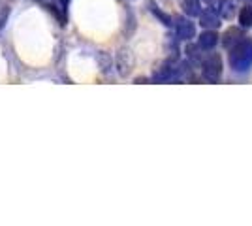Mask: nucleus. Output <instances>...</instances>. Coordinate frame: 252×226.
Wrapping results in <instances>:
<instances>
[{"instance_id":"39448f33","label":"nucleus","mask_w":252,"mask_h":226,"mask_svg":"<svg viewBox=\"0 0 252 226\" xmlns=\"http://www.w3.org/2000/svg\"><path fill=\"white\" fill-rule=\"evenodd\" d=\"M200 21L201 27H207V29H219L220 27V17L217 15V10L209 6L205 11H200Z\"/></svg>"},{"instance_id":"0eeeda50","label":"nucleus","mask_w":252,"mask_h":226,"mask_svg":"<svg viewBox=\"0 0 252 226\" xmlns=\"http://www.w3.org/2000/svg\"><path fill=\"white\" fill-rule=\"evenodd\" d=\"M179 4H181V8L183 11L189 15V17H196V15H200V0H179Z\"/></svg>"},{"instance_id":"f257e3e1","label":"nucleus","mask_w":252,"mask_h":226,"mask_svg":"<svg viewBox=\"0 0 252 226\" xmlns=\"http://www.w3.org/2000/svg\"><path fill=\"white\" fill-rule=\"evenodd\" d=\"M230 66L235 74H245L252 68V40L241 38L230 49Z\"/></svg>"},{"instance_id":"ddd939ff","label":"nucleus","mask_w":252,"mask_h":226,"mask_svg":"<svg viewBox=\"0 0 252 226\" xmlns=\"http://www.w3.org/2000/svg\"><path fill=\"white\" fill-rule=\"evenodd\" d=\"M61 2V6H63V10H66L68 8V4H70V0H59Z\"/></svg>"},{"instance_id":"4468645a","label":"nucleus","mask_w":252,"mask_h":226,"mask_svg":"<svg viewBox=\"0 0 252 226\" xmlns=\"http://www.w3.org/2000/svg\"><path fill=\"white\" fill-rule=\"evenodd\" d=\"M205 2H207L209 6H215V2H217V0H205Z\"/></svg>"},{"instance_id":"9d476101","label":"nucleus","mask_w":252,"mask_h":226,"mask_svg":"<svg viewBox=\"0 0 252 226\" xmlns=\"http://www.w3.org/2000/svg\"><path fill=\"white\" fill-rule=\"evenodd\" d=\"M239 25H241V29H249V27H252V8L251 6L243 8V11L239 13Z\"/></svg>"},{"instance_id":"7ed1b4c3","label":"nucleus","mask_w":252,"mask_h":226,"mask_svg":"<svg viewBox=\"0 0 252 226\" xmlns=\"http://www.w3.org/2000/svg\"><path fill=\"white\" fill-rule=\"evenodd\" d=\"M201 72H203V77L209 81V83H217L222 75V61L219 55H211L203 61L201 65Z\"/></svg>"},{"instance_id":"9b49d317","label":"nucleus","mask_w":252,"mask_h":226,"mask_svg":"<svg viewBox=\"0 0 252 226\" xmlns=\"http://www.w3.org/2000/svg\"><path fill=\"white\" fill-rule=\"evenodd\" d=\"M241 38H243V36L239 34V31H228V34H226V40H224V45L228 47V45H230V42L237 43Z\"/></svg>"},{"instance_id":"1a4fd4ad","label":"nucleus","mask_w":252,"mask_h":226,"mask_svg":"<svg viewBox=\"0 0 252 226\" xmlns=\"http://www.w3.org/2000/svg\"><path fill=\"white\" fill-rule=\"evenodd\" d=\"M235 8H237V4H235V0H220V17L222 19H233V15H235Z\"/></svg>"},{"instance_id":"20e7f679","label":"nucleus","mask_w":252,"mask_h":226,"mask_svg":"<svg viewBox=\"0 0 252 226\" xmlns=\"http://www.w3.org/2000/svg\"><path fill=\"white\" fill-rule=\"evenodd\" d=\"M175 32L181 40H190V38H194V34H196V25L187 19V17H177L175 19Z\"/></svg>"},{"instance_id":"423d86ee","label":"nucleus","mask_w":252,"mask_h":226,"mask_svg":"<svg viewBox=\"0 0 252 226\" xmlns=\"http://www.w3.org/2000/svg\"><path fill=\"white\" fill-rule=\"evenodd\" d=\"M119 72L121 75H128L130 74V70H132V66H134V59H132V53L130 51H126L123 49L121 53H119Z\"/></svg>"},{"instance_id":"f03ea898","label":"nucleus","mask_w":252,"mask_h":226,"mask_svg":"<svg viewBox=\"0 0 252 226\" xmlns=\"http://www.w3.org/2000/svg\"><path fill=\"white\" fill-rule=\"evenodd\" d=\"M185 70H183V65L175 66V65H164L160 70L155 72L153 79L157 83H169V81H181L185 77Z\"/></svg>"},{"instance_id":"6e6552de","label":"nucleus","mask_w":252,"mask_h":226,"mask_svg":"<svg viewBox=\"0 0 252 226\" xmlns=\"http://www.w3.org/2000/svg\"><path fill=\"white\" fill-rule=\"evenodd\" d=\"M217 42H219L217 32L207 31V32H203L200 36V40H198V47H201V49H213V47L217 45Z\"/></svg>"},{"instance_id":"2eb2a0df","label":"nucleus","mask_w":252,"mask_h":226,"mask_svg":"<svg viewBox=\"0 0 252 226\" xmlns=\"http://www.w3.org/2000/svg\"><path fill=\"white\" fill-rule=\"evenodd\" d=\"M247 2H252V0H247Z\"/></svg>"},{"instance_id":"f8f14e48","label":"nucleus","mask_w":252,"mask_h":226,"mask_svg":"<svg viewBox=\"0 0 252 226\" xmlns=\"http://www.w3.org/2000/svg\"><path fill=\"white\" fill-rule=\"evenodd\" d=\"M151 6H153V13L157 15L158 19H162V23H164V25H168V27H171V17H168L166 13H162V11L158 10V6H155V4H151Z\"/></svg>"}]
</instances>
